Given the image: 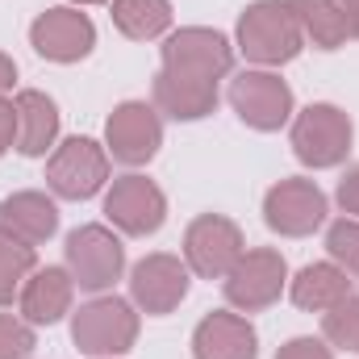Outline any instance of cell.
Listing matches in <instances>:
<instances>
[{
    "mask_svg": "<svg viewBox=\"0 0 359 359\" xmlns=\"http://www.w3.org/2000/svg\"><path fill=\"white\" fill-rule=\"evenodd\" d=\"M0 230L29 247H42L59 234V205L46 192H13L0 201Z\"/></svg>",
    "mask_w": 359,
    "mask_h": 359,
    "instance_id": "cell-16",
    "label": "cell"
},
{
    "mask_svg": "<svg viewBox=\"0 0 359 359\" xmlns=\"http://www.w3.org/2000/svg\"><path fill=\"white\" fill-rule=\"evenodd\" d=\"M288 8L297 13V25H301L305 42H313L318 50H339L351 38L339 0H288Z\"/></svg>",
    "mask_w": 359,
    "mask_h": 359,
    "instance_id": "cell-21",
    "label": "cell"
},
{
    "mask_svg": "<svg viewBox=\"0 0 359 359\" xmlns=\"http://www.w3.org/2000/svg\"><path fill=\"white\" fill-rule=\"evenodd\" d=\"M188 276L192 271H188L184 259L155 251V255L134 264V271H130V297H134V305L142 313L163 318V313H172L180 301L188 297Z\"/></svg>",
    "mask_w": 359,
    "mask_h": 359,
    "instance_id": "cell-14",
    "label": "cell"
},
{
    "mask_svg": "<svg viewBox=\"0 0 359 359\" xmlns=\"http://www.w3.org/2000/svg\"><path fill=\"white\" fill-rule=\"evenodd\" d=\"M222 284H226V301L238 313H259V309L280 301V292L288 284V264L280 251L255 247V251H243V259L230 268V276Z\"/></svg>",
    "mask_w": 359,
    "mask_h": 359,
    "instance_id": "cell-7",
    "label": "cell"
},
{
    "mask_svg": "<svg viewBox=\"0 0 359 359\" xmlns=\"http://www.w3.org/2000/svg\"><path fill=\"white\" fill-rule=\"evenodd\" d=\"M351 138H355L351 117L339 104H309L292 121V155L313 172L339 168L351 155Z\"/></svg>",
    "mask_w": 359,
    "mask_h": 359,
    "instance_id": "cell-3",
    "label": "cell"
},
{
    "mask_svg": "<svg viewBox=\"0 0 359 359\" xmlns=\"http://www.w3.org/2000/svg\"><path fill=\"white\" fill-rule=\"evenodd\" d=\"M163 67L217 84V80L230 76V67H234V46H230V38L217 34V29L184 25L176 34H168V42H163Z\"/></svg>",
    "mask_w": 359,
    "mask_h": 359,
    "instance_id": "cell-9",
    "label": "cell"
},
{
    "mask_svg": "<svg viewBox=\"0 0 359 359\" xmlns=\"http://www.w3.org/2000/svg\"><path fill=\"white\" fill-rule=\"evenodd\" d=\"M163 147V121H159V109L147 104V100H126L109 113L104 121V151L126 163V168H142L159 155Z\"/></svg>",
    "mask_w": 359,
    "mask_h": 359,
    "instance_id": "cell-6",
    "label": "cell"
},
{
    "mask_svg": "<svg viewBox=\"0 0 359 359\" xmlns=\"http://www.w3.org/2000/svg\"><path fill=\"white\" fill-rule=\"evenodd\" d=\"M243 230L222 213H201L184 230V264L201 280H226L230 268L243 259Z\"/></svg>",
    "mask_w": 359,
    "mask_h": 359,
    "instance_id": "cell-4",
    "label": "cell"
},
{
    "mask_svg": "<svg viewBox=\"0 0 359 359\" xmlns=\"http://www.w3.org/2000/svg\"><path fill=\"white\" fill-rule=\"evenodd\" d=\"M276 359H334V347H326L322 339H288Z\"/></svg>",
    "mask_w": 359,
    "mask_h": 359,
    "instance_id": "cell-27",
    "label": "cell"
},
{
    "mask_svg": "<svg viewBox=\"0 0 359 359\" xmlns=\"http://www.w3.org/2000/svg\"><path fill=\"white\" fill-rule=\"evenodd\" d=\"M17 147V104L0 96V155H8Z\"/></svg>",
    "mask_w": 359,
    "mask_h": 359,
    "instance_id": "cell-29",
    "label": "cell"
},
{
    "mask_svg": "<svg viewBox=\"0 0 359 359\" xmlns=\"http://www.w3.org/2000/svg\"><path fill=\"white\" fill-rule=\"evenodd\" d=\"M326 251H330V264L359 276V217H339L326 230Z\"/></svg>",
    "mask_w": 359,
    "mask_h": 359,
    "instance_id": "cell-25",
    "label": "cell"
},
{
    "mask_svg": "<svg viewBox=\"0 0 359 359\" xmlns=\"http://www.w3.org/2000/svg\"><path fill=\"white\" fill-rule=\"evenodd\" d=\"M155 109L168 113L172 121H201L217 109V84L163 67L155 76Z\"/></svg>",
    "mask_w": 359,
    "mask_h": 359,
    "instance_id": "cell-18",
    "label": "cell"
},
{
    "mask_svg": "<svg viewBox=\"0 0 359 359\" xmlns=\"http://www.w3.org/2000/svg\"><path fill=\"white\" fill-rule=\"evenodd\" d=\"M46 184L63 201H88L109 184V151L92 138H67L46 159Z\"/></svg>",
    "mask_w": 359,
    "mask_h": 359,
    "instance_id": "cell-5",
    "label": "cell"
},
{
    "mask_svg": "<svg viewBox=\"0 0 359 359\" xmlns=\"http://www.w3.org/2000/svg\"><path fill=\"white\" fill-rule=\"evenodd\" d=\"M17 151L21 155H46L59 138V104L38 88L17 92Z\"/></svg>",
    "mask_w": 359,
    "mask_h": 359,
    "instance_id": "cell-19",
    "label": "cell"
},
{
    "mask_svg": "<svg viewBox=\"0 0 359 359\" xmlns=\"http://www.w3.org/2000/svg\"><path fill=\"white\" fill-rule=\"evenodd\" d=\"M301 46H305V34L297 25V13L288 8V0H255L238 17V50L268 72L292 63L301 55Z\"/></svg>",
    "mask_w": 359,
    "mask_h": 359,
    "instance_id": "cell-1",
    "label": "cell"
},
{
    "mask_svg": "<svg viewBox=\"0 0 359 359\" xmlns=\"http://www.w3.org/2000/svg\"><path fill=\"white\" fill-rule=\"evenodd\" d=\"M76 8H84V4H104V0H72Z\"/></svg>",
    "mask_w": 359,
    "mask_h": 359,
    "instance_id": "cell-32",
    "label": "cell"
},
{
    "mask_svg": "<svg viewBox=\"0 0 359 359\" xmlns=\"http://www.w3.org/2000/svg\"><path fill=\"white\" fill-rule=\"evenodd\" d=\"M104 217L121 234L147 238V234H155L168 222V196H163V188L155 180L130 172V176L113 180V188L104 192Z\"/></svg>",
    "mask_w": 359,
    "mask_h": 359,
    "instance_id": "cell-10",
    "label": "cell"
},
{
    "mask_svg": "<svg viewBox=\"0 0 359 359\" xmlns=\"http://www.w3.org/2000/svg\"><path fill=\"white\" fill-rule=\"evenodd\" d=\"M339 209L347 213V217H359V163L355 168H347V176L339 180Z\"/></svg>",
    "mask_w": 359,
    "mask_h": 359,
    "instance_id": "cell-28",
    "label": "cell"
},
{
    "mask_svg": "<svg viewBox=\"0 0 359 359\" xmlns=\"http://www.w3.org/2000/svg\"><path fill=\"white\" fill-rule=\"evenodd\" d=\"M72 297H76V280L67 268H38L25 288H21V318L29 326H55L63 313H72Z\"/></svg>",
    "mask_w": 359,
    "mask_h": 359,
    "instance_id": "cell-17",
    "label": "cell"
},
{
    "mask_svg": "<svg viewBox=\"0 0 359 359\" xmlns=\"http://www.w3.org/2000/svg\"><path fill=\"white\" fill-rule=\"evenodd\" d=\"M72 343L84 355H126L138 343V313L121 297H96L76 309L72 318Z\"/></svg>",
    "mask_w": 359,
    "mask_h": 359,
    "instance_id": "cell-2",
    "label": "cell"
},
{
    "mask_svg": "<svg viewBox=\"0 0 359 359\" xmlns=\"http://www.w3.org/2000/svg\"><path fill=\"white\" fill-rule=\"evenodd\" d=\"M67 271L80 288L104 292L113 288V280H121L126 271V247L113 230L104 226H80L67 234Z\"/></svg>",
    "mask_w": 359,
    "mask_h": 359,
    "instance_id": "cell-8",
    "label": "cell"
},
{
    "mask_svg": "<svg viewBox=\"0 0 359 359\" xmlns=\"http://www.w3.org/2000/svg\"><path fill=\"white\" fill-rule=\"evenodd\" d=\"M288 297L297 309L326 313L343 297H351V271H343L339 264H309L297 271V280H288Z\"/></svg>",
    "mask_w": 359,
    "mask_h": 359,
    "instance_id": "cell-20",
    "label": "cell"
},
{
    "mask_svg": "<svg viewBox=\"0 0 359 359\" xmlns=\"http://www.w3.org/2000/svg\"><path fill=\"white\" fill-rule=\"evenodd\" d=\"M96 359H117V355H96Z\"/></svg>",
    "mask_w": 359,
    "mask_h": 359,
    "instance_id": "cell-33",
    "label": "cell"
},
{
    "mask_svg": "<svg viewBox=\"0 0 359 359\" xmlns=\"http://www.w3.org/2000/svg\"><path fill=\"white\" fill-rule=\"evenodd\" d=\"M264 222L284 238H305L326 222V192L305 176L280 180L264 196Z\"/></svg>",
    "mask_w": 359,
    "mask_h": 359,
    "instance_id": "cell-12",
    "label": "cell"
},
{
    "mask_svg": "<svg viewBox=\"0 0 359 359\" xmlns=\"http://www.w3.org/2000/svg\"><path fill=\"white\" fill-rule=\"evenodd\" d=\"M113 25L134 42L163 38L172 29V0H113Z\"/></svg>",
    "mask_w": 359,
    "mask_h": 359,
    "instance_id": "cell-22",
    "label": "cell"
},
{
    "mask_svg": "<svg viewBox=\"0 0 359 359\" xmlns=\"http://www.w3.org/2000/svg\"><path fill=\"white\" fill-rule=\"evenodd\" d=\"M34 271H38V251L0 230V305H13V297H21Z\"/></svg>",
    "mask_w": 359,
    "mask_h": 359,
    "instance_id": "cell-23",
    "label": "cell"
},
{
    "mask_svg": "<svg viewBox=\"0 0 359 359\" xmlns=\"http://www.w3.org/2000/svg\"><path fill=\"white\" fill-rule=\"evenodd\" d=\"M13 80H17V67H13V59H8V55H0V96L13 88Z\"/></svg>",
    "mask_w": 359,
    "mask_h": 359,
    "instance_id": "cell-31",
    "label": "cell"
},
{
    "mask_svg": "<svg viewBox=\"0 0 359 359\" xmlns=\"http://www.w3.org/2000/svg\"><path fill=\"white\" fill-rule=\"evenodd\" d=\"M255 355H259V339H255V326L243 313L213 309L192 330V359H255Z\"/></svg>",
    "mask_w": 359,
    "mask_h": 359,
    "instance_id": "cell-15",
    "label": "cell"
},
{
    "mask_svg": "<svg viewBox=\"0 0 359 359\" xmlns=\"http://www.w3.org/2000/svg\"><path fill=\"white\" fill-rule=\"evenodd\" d=\"M339 8H343V17H347L351 38H359V0H339Z\"/></svg>",
    "mask_w": 359,
    "mask_h": 359,
    "instance_id": "cell-30",
    "label": "cell"
},
{
    "mask_svg": "<svg viewBox=\"0 0 359 359\" xmlns=\"http://www.w3.org/2000/svg\"><path fill=\"white\" fill-rule=\"evenodd\" d=\"M29 42L42 59L50 63H80L88 59L96 46V25L88 21V13L72 8H46L34 25H29Z\"/></svg>",
    "mask_w": 359,
    "mask_h": 359,
    "instance_id": "cell-13",
    "label": "cell"
},
{
    "mask_svg": "<svg viewBox=\"0 0 359 359\" xmlns=\"http://www.w3.org/2000/svg\"><path fill=\"white\" fill-rule=\"evenodd\" d=\"M230 109L259 134L280 130L288 117H292V88L268 72V67H255V72H243L230 80Z\"/></svg>",
    "mask_w": 359,
    "mask_h": 359,
    "instance_id": "cell-11",
    "label": "cell"
},
{
    "mask_svg": "<svg viewBox=\"0 0 359 359\" xmlns=\"http://www.w3.org/2000/svg\"><path fill=\"white\" fill-rule=\"evenodd\" d=\"M322 334L330 347H343V351H359V297H343L334 309L322 313Z\"/></svg>",
    "mask_w": 359,
    "mask_h": 359,
    "instance_id": "cell-24",
    "label": "cell"
},
{
    "mask_svg": "<svg viewBox=\"0 0 359 359\" xmlns=\"http://www.w3.org/2000/svg\"><path fill=\"white\" fill-rule=\"evenodd\" d=\"M38 347L34 339V326L25 318H13V313H0V359H29Z\"/></svg>",
    "mask_w": 359,
    "mask_h": 359,
    "instance_id": "cell-26",
    "label": "cell"
}]
</instances>
